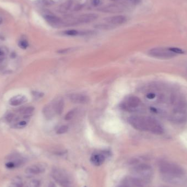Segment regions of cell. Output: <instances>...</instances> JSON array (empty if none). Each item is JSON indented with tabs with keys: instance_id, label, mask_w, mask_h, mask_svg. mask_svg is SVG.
I'll return each instance as SVG.
<instances>
[{
	"instance_id": "cell-16",
	"label": "cell",
	"mask_w": 187,
	"mask_h": 187,
	"mask_svg": "<svg viewBox=\"0 0 187 187\" xmlns=\"http://www.w3.org/2000/svg\"><path fill=\"white\" fill-rule=\"evenodd\" d=\"M44 18L49 24L53 26L60 25L62 22V19L60 18L53 14H45Z\"/></svg>"
},
{
	"instance_id": "cell-30",
	"label": "cell",
	"mask_w": 187,
	"mask_h": 187,
	"mask_svg": "<svg viewBox=\"0 0 187 187\" xmlns=\"http://www.w3.org/2000/svg\"><path fill=\"white\" fill-rule=\"evenodd\" d=\"M171 52L174 53L176 54H184V50H183L182 49L180 48H169Z\"/></svg>"
},
{
	"instance_id": "cell-33",
	"label": "cell",
	"mask_w": 187,
	"mask_h": 187,
	"mask_svg": "<svg viewBox=\"0 0 187 187\" xmlns=\"http://www.w3.org/2000/svg\"><path fill=\"white\" fill-rule=\"evenodd\" d=\"M155 97H156V94L154 93H149L147 94L146 95V97L149 100H153L155 99Z\"/></svg>"
},
{
	"instance_id": "cell-2",
	"label": "cell",
	"mask_w": 187,
	"mask_h": 187,
	"mask_svg": "<svg viewBox=\"0 0 187 187\" xmlns=\"http://www.w3.org/2000/svg\"><path fill=\"white\" fill-rule=\"evenodd\" d=\"M159 171L165 181L177 182L185 175V171L180 165L173 163L162 161L159 164Z\"/></svg>"
},
{
	"instance_id": "cell-27",
	"label": "cell",
	"mask_w": 187,
	"mask_h": 187,
	"mask_svg": "<svg viewBox=\"0 0 187 187\" xmlns=\"http://www.w3.org/2000/svg\"><path fill=\"white\" fill-rule=\"evenodd\" d=\"M68 127L67 125H63L60 126L59 128L56 133L58 134H63L66 132H68Z\"/></svg>"
},
{
	"instance_id": "cell-9",
	"label": "cell",
	"mask_w": 187,
	"mask_h": 187,
	"mask_svg": "<svg viewBox=\"0 0 187 187\" xmlns=\"http://www.w3.org/2000/svg\"><path fill=\"white\" fill-rule=\"evenodd\" d=\"M99 10L105 13H122L124 11V7L119 4H110L101 8Z\"/></svg>"
},
{
	"instance_id": "cell-4",
	"label": "cell",
	"mask_w": 187,
	"mask_h": 187,
	"mask_svg": "<svg viewBox=\"0 0 187 187\" xmlns=\"http://www.w3.org/2000/svg\"><path fill=\"white\" fill-rule=\"evenodd\" d=\"M134 176L148 181L153 174V169L151 165L147 164H139L135 165L132 169Z\"/></svg>"
},
{
	"instance_id": "cell-3",
	"label": "cell",
	"mask_w": 187,
	"mask_h": 187,
	"mask_svg": "<svg viewBox=\"0 0 187 187\" xmlns=\"http://www.w3.org/2000/svg\"><path fill=\"white\" fill-rule=\"evenodd\" d=\"M53 178L62 187H74V183L68 172L60 168H54L51 172Z\"/></svg>"
},
{
	"instance_id": "cell-18",
	"label": "cell",
	"mask_w": 187,
	"mask_h": 187,
	"mask_svg": "<svg viewBox=\"0 0 187 187\" xmlns=\"http://www.w3.org/2000/svg\"><path fill=\"white\" fill-rule=\"evenodd\" d=\"M64 101L62 99H60L58 100L56 102L53 104V106L54 108L55 113L60 115L62 114V112L64 110Z\"/></svg>"
},
{
	"instance_id": "cell-39",
	"label": "cell",
	"mask_w": 187,
	"mask_h": 187,
	"mask_svg": "<svg viewBox=\"0 0 187 187\" xmlns=\"http://www.w3.org/2000/svg\"><path fill=\"white\" fill-rule=\"evenodd\" d=\"M2 23V18L0 16V25L1 24V23Z\"/></svg>"
},
{
	"instance_id": "cell-6",
	"label": "cell",
	"mask_w": 187,
	"mask_h": 187,
	"mask_svg": "<svg viewBox=\"0 0 187 187\" xmlns=\"http://www.w3.org/2000/svg\"><path fill=\"white\" fill-rule=\"evenodd\" d=\"M141 104V101L137 97L130 96L122 103V108L127 111H135Z\"/></svg>"
},
{
	"instance_id": "cell-13",
	"label": "cell",
	"mask_w": 187,
	"mask_h": 187,
	"mask_svg": "<svg viewBox=\"0 0 187 187\" xmlns=\"http://www.w3.org/2000/svg\"><path fill=\"white\" fill-rule=\"evenodd\" d=\"M126 18L124 16H116L106 18L105 20L107 23L112 25H118L124 24L126 22Z\"/></svg>"
},
{
	"instance_id": "cell-15",
	"label": "cell",
	"mask_w": 187,
	"mask_h": 187,
	"mask_svg": "<svg viewBox=\"0 0 187 187\" xmlns=\"http://www.w3.org/2000/svg\"><path fill=\"white\" fill-rule=\"evenodd\" d=\"M98 15L94 13H88L81 15L78 19V22L80 23H88L93 22L98 18Z\"/></svg>"
},
{
	"instance_id": "cell-14",
	"label": "cell",
	"mask_w": 187,
	"mask_h": 187,
	"mask_svg": "<svg viewBox=\"0 0 187 187\" xmlns=\"http://www.w3.org/2000/svg\"><path fill=\"white\" fill-rule=\"evenodd\" d=\"M27 101V99L25 96L23 95H18L12 97L9 101V103L12 106H18L26 103Z\"/></svg>"
},
{
	"instance_id": "cell-32",
	"label": "cell",
	"mask_w": 187,
	"mask_h": 187,
	"mask_svg": "<svg viewBox=\"0 0 187 187\" xmlns=\"http://www.w3.org/2000/svg\"><path fill=\"white\" fill-rule=\"evenodd\" d=\"M91 4L95 7H99L101 5L102 1L101 0H92Z\"/></svg>"
},
{
	"instance_id": "cell-24",
	"label": "cell",
	"mask_w": 187,
	"mask_h": 187,
	"mask_svg": "<svg viewBox=\"0 0 187 187\" xmlns=\"http://www.w3.org/2000/svg\"><path fill=\"white\" fill-rule=\"evenodd\" d=\"M41 182L39 180L33 179L30 181L27 184V187H40Z\"/></svg>"
},
{
	"instance_id": "cell-29",
	"label": "cell",
	"mask_w": 187,
	"mask_h": 187,
	"mask_svg": "<svg viewBox=\"0 0 187 187\" xmlns=\"http://www.w3.org/2000/svg\"><path fill=\"white\" fill-rule=\"evenodd\" d=\"M74 114H75V111L74 110H71L66 114V115L65 116V119L66 120H70L72 119L73 118V117L74 116Z\"/></svg>"
},
{
	"instance_id": "cell-8",
	"label": "cell",
	"mask_w": 187,
	"mask_h": 187,
	"mask_svg": "<svg viewBox=\"0 0 187 187\" xmlns=\"http://www.w3.org/2000/svg\"><path fill=\"white\" fill-rule=\"evenodd\" d=\"M45 165L43 164H37L32 165L25 169V174L29 176H34L37 174H41L45 171Z\"/></svg>"
},
{
	"instance_id": "cell-21",
	"label": "cell",
	"mask_w": 187,
	"mask_h": 187,
	"mask_svg": "<svg viewBox=\"0 0 187 187\" xmlns=\"http://www.w3.org/2000/svg\"><path fill=\"white\" fill-rule=\"evenodd\" d=\"M72 4L73 1L72 0H68L66 1L65 3L62 4V6L60 7V11L61 12L65 13L68 12V10L72 9Z\"/></svg>"
},
{
	"instance_id": "cell-41",
	"label": "cell",
	"mask_w": 187,
	"mask_h": 187,
	"mask_svg": "<svg viewBox=\"0 0 187 187\" xmlns=\"http://www.w3.org/2000/svg\"></svg>"
},
{
	"instance_id": "cell-34",
	"label": "cell",
	"mask_w": 187,
	"mask_h": 187,
	"mask_svg": "<svg viewBox=\"0 0 187 187\" xmlns=\"http://www.w3.org/2000/svg\"><path fill=\"white\" fill-rule=\"evenodd\" d=\"M6 166L7 168H15L14 164V163H13V162L12 161L7 162L6 164Z\"/></svg>"
},
{
	"instance_id": "cell-22",
	"label": "cell",
	"mask_w": 187,
	"mask_h": 187,
	"mask_svg": "<svg viewBox=\"0 0 187 187\" xmlns=\"http://www.w3.org/2000/svg\"><path fill=\"white\" fill-rule=\"evenodd\" d=\"M34 110H35L34 107L32 106L27 107H25V108L20 109L19 113L22 116H30L31 114L33 112Z\"/></svg>"
},
{
	"instance_id": "cell-35",
	"label": "cell",
	"mask_w": 187,
	"mask_h": 187,
	"mask_svg": "<svg viewBox=\"0 0 187 187\" xmlns=\"http://www.w3.org/2000/svg\"><path fill=\"white\" fill-rule=\"evenodd\" d=\"M35 96H36V97H42L43 95V94L42 93H36V92H35V94H33Z\"/></svg>"
},
{
	"instance_id": "cell-7",
	"label": "cell",
	"mask_w": 187,
	"mask_h": 187,
	"mask_svg": "<svg viewBox=\"0 0 187 187\" xmlns=\"http://www.w3.org/2000/svg\"><path fill=\"white\" fill-rule=\"evenodd\" d=\"M148 182L136 176H128L124 180L122 183L129 187H145Z\"/></svg>"
},
{
	"instance_id": "cell-5",
	"label": "cell",
	"mask_w": 187,
	"mask_h": 187,
	"mask_svg": "<svg viewBox=\"0 0 187 187\" xmlns=\"http://www.w3.org/2000/svg\"><path fill=\"white\" fill-rule=\"evenodd\" d=\"M148 54L152 57L155 58L163 59H168L172 58L177 54L171 52L170 48H154L149 50Z\"/></svg>"
},
{
	"instance_id": "cell-11",
	"label": "cell",
	"mask_w": 187,
	"mask_h": 187,
	"mask_svg": "<svg viewBox=\"0 0 187 187\" xmlns=\"http://www.w3.org/2000/svg\"><path fill=\"white\" fill-rule=\"evenodd\" d=\"M70 100L71 102L79 104H85L89 101V97L83 94H71L69 96Z\"/></svg>"
},
{
	"instance_id": "cell-37",
	"label": "cell",
	"mask_w": 187,
	"mask_h": 187,
	"mask_svg": "<svg viewBox=\"0 0 187 187\" xmlns=\"http://www.w3.org/2000/svg\"><path fill=\"white\" fill-rule=\"evenodd\" d=\"M129 187V186H126V184H123V183H122V184H121V185H120L119 187Z\"/></svg>"
},
{
	"instance_id": "cell-36",
	"label": "cell",
	"mask_w": 187,
	"mask_h": 187,
	"mask_svg": "<svg viewBox=\"0 0 187 187\" xmlns=\"http://www.w3.org/2000/svg\"><path fill=\"white\" fill-rule=\"evenodd\" d=\"M48 187H55V184L52 182H50V183H49Z\"/></svg>"
},
{
	"instance_id": "cell-38",
	"label": "cell",
	"mask_w": 187,
	"mask_h": 187,
	"mask_svg": "<svg viewBox=\"0 0 187 187\" xmlns=\"http://www.w3.org/2000/svg\"><path fill=\"white\" fill-rule=\"evenodd\" d=\"M3 54H4V53H3V51L0 49V56H2Z\"/></svg>"
},
{
	"instance_id": "cell-40",
	"label": "cell",
	"mask_w": 187,
	"mask_h": 187,
	"mask_svg": "<svg viewBox=\"0 0 187 187\" xmlns=\"http://www.w3.org/2000/svg\"><path fill=\"white\" fill-rule=\"evenodd\" d=\"M111 1H120V0H111Z\"/></svg>"
},
{
	"instance_id": "cell-31",
	"label": "cell",
	"mask_w": 187,
	"mask_h": 187,
	"mask_svg": "<svg viewBox=\"0 0 187 187\" xmlns=\"http://www.w3.org/2000/svg\"><path fill=\"white\" fill-rule=\"evenodd\" d=\"M122 1L132 5H136L140 3L141 0H122Z\"/></svg>"
},
{
	"instance_id": "cell-10",
	"label": "cell",
	"mask_w": 187,
	"mask_h": 187,
	"mask_svg": "<svg viewBox=\"0 0 187 187\" xmlns=\"http://www.w3.org/2000/svg\"><path fill=\"white\" fill-rule=\"evenodd\" d=\"M30 116H21L20 117H16L13 122V127L16 129H23L29 123Z\"/></svg>"
},
{
	"instance_id": "cell-17",
	"label": "cell",
	"mask_w": 187,
	"mask_h": 187,
	"mask_svg": "<svg viewBox=\"0 0 187 187\" xmlns=\"http://www.w3.org/2000/svg\"><path fill=\"white\" fill-rule=\"evenodd\" d=\"M43 113L47 119H51L55 113L53 104L45 107L43 110Z\"/></svg>"
},
{
	"instance_id": "cell-12",
	"label": "cell",
	"mask_w": 187,
	"mask_h": 187,
	"mask_svg": "<svg viewBox=\"0 0 187 187\" xmlns=\"http://www.w3.org/2000/svg\"><path fill=\"white\" fill-rule=\"evenodd\" d=\"M106 154L101 153H96L91 157V161L93 164L99 166L103 164L106 160Z\"/></svg>"
},
{
	"instance_id": "cell-28",
	"label": "cell",
	"mask_w": 187,
	"mask_h": 187,
	"mask_svg": "<svg viewBox=\"0 0 187 187\" xmlns=\"http://www.w3.org/2000/svg\"><path fill=\"white\" fill-rule=\"evenodd\" d=\"M16 117L13 113H9L6 117V119L8 123H13Z\"/></svg>"
},
{
	"instance_id": "cell-1",
	"label": "cell",
	"mask_w": 187,
	"mask_h": 187,
	"mask_svg": "<svg viewBox=\"0 0 187 187\" xmlns=\"http://www.w3.org/2000/svg\"><path fill=\"white\" fill-rule=\"evenodd\" d=\"M128 122L133 128L140 131H148L157 135H161L164 132L161 123L151 117L133 116L129 118Z\"/></svg>"
},
{
	"instance_id": "cell-19",
	"label": "cell",
	"mask_w": 187,
	"mask_h": 187,
	"mask_svg": "<svg viewBox=\"0 0 187 187\" xmlns=\"http://www.w3.org/2000/svg\"><path fill=\"white\" fill-rule=\"evenodd\" d=\"M8 187H27V186L25 187L24 184H23V181L21 178L19 176H16L13 178L12 180V182L10 183Z\"/></svg>"
},
{
	"instance_id": "cell-23",
	"label": "cell",
	"mask_w": 187,
	"mask_h": 187,
	"mask_svg": "<svg viewBox=\"0 0 187 187\" xmlns=\"http://www.w3.org/2000/svg\"><path fill=\"white\" fill-rule=\"evenodd\" d=\"M94 27L97 29L105 30H108L112 29L114 28L113 25L111 24H97L94 26Z\"/></svg>"
},
{
	"instance_id": "cell-20",
	"label": "cell",
	"mask_w": 187,
	"mask_h": 187,
	"mask_svg": "<svg viewBox=\"0 0 187 187\" xmlns=\"http://www.w3.org/2000/svg\"><path fill=\"white\" fill-rule=\"evenodd\" d=\"M65 35L70 36H76L78 35H88L90 33V32H80L76 30H69L65 31L64 32Z\"/></svg>"
},
{
	"instance_id": "cell-25",
	"label": "cell",
	"mask_w": 187,
	"mask_h": 187,
	"mask_svg": "<svg viewBox=\"0 0 187 187\" xmlns=\"http://www.w3.org/2000/svg\"><path fill=\"white\" fill-rule=\"evenodd\" d=\"M18 45H19V47L20 48L23 49H26L29 46V43L27 41L25 40V39H23V40L20 41L19 43H18Z\"/></svg>"
},
{
	"instance_id": "cell-26",
	"label": "cell",
	"mask_w": 187,
	"mask_h": 187,
	"mask_svg": "<svg viewBox=\"0 0 187 187\" xmlns=\"http://www.w3.org/2000/svg\"><path fill=\"white\" fill-rule=\"evenodd\" d=\"M77 49V48H68L64 49H61L59 50L58 51V53L60 54H67V53L75 51Z\"/></svg>"
}]
</instances>
